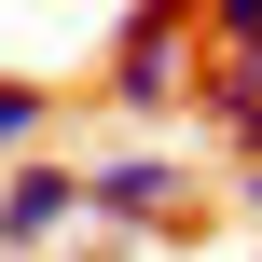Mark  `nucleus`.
I'll return each instance as SVG.
<instances>
[{"mask_svg":"<svg viewBox=\"0 0 262 262\" xmlns=\"http://www.w3.org/2000/svg\"><path fill=\"white\" fill-rule=\"evenodd\" d=\"M83 221L97 235H193V152L180 138H124L83 166Z\"/></svg>","mask_w":262,"mask_h":262,"instance_id":"f257e3e1","label":"nucleus"},{"mask_svg":"<svg viewBox=\"0 0 262 262\" xmlns=\"http://www.w3.org/2000/svg\"><path fill=\"white\" fill-rule=\"evenodd\" d=\"M193 41H221V55H193V111H207V138H221L235 166H262V0H207Z\"/></svg>","mask_w":262,"mask_h":262,"instance_id":"f03ea898","label":"nucleus"},{"mask_svg":"<svg viewBox=\"0 0 262 262\" xmlns=\"http://www.w3.org/2000/svg\"><path fill=\"white\" fill-rule=\"evenodd\" d=\"M97 83H111V111H152V124H166V111L193 97V14H124Z\"/></svg>","mask_w":262,"mask_h":262,"instance_id":"7ed1b4c3","label":"nucleus"},{"mask_svg":"<svg viewBox=\"0 0 262 262\" xmlns=\"http://www.w3.org/2000/svg\"><path fill=\"white\" fill-rule=\"evenodd\" d=\"M69 221H83V166H69V152H28V166H0V262H41Z\"/></svg>","mask_w":262,"mask_h":262,"instance_id":"20e7f679","label":"nucleus"},{"mask_svg":"<svg viewBox=\"0 0 262 262\" xmlns=\"http://www.w3.org/2000/svg\"><path fill=\"white\" fill-rule=\"evenodd\" d=\"M28 152H55V83L0 69V166H28Z\"/></svg>","mask_w":262,"mask_h":262,"instance_id":"39448f33","label":"nucleus"},{"mask_svg":"<svg viewBox=\"0 0 262 262\" xmlns=\"http://www.w3.org/2000/svg\"><path fill=\"white\" fill-rule=\"evenodd\" d=\"M235 207H249V221H262V166H235Z\"/></svg>","mask_w":262,"mask_h":262,"instance_id":"423d86ee","label":"nucleus"}]
</instances>
